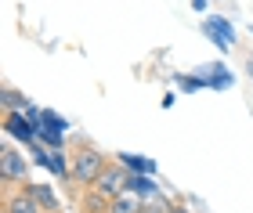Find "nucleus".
Returning <instances> with one entry per match:
<instances>
[{
	"instance_id": "1",
	"label": "nucleus",
	"mask_w": 253,
	"mask_h": 213,
	"mask_svg": "<svg viewBox=\"0 0 253 213\" xmlns=\"http://www.w3.org/2000/svg\"><path fill=\"white\" fill-rule=\"evenodd\" d=\"M109 166L105 152L94 148L90 141H80V148L73 152V184H84V188H94V181L101 177V170Z\"/></svg>"
},
{
	"instance_id": "2",
	"label": "nucleus",
	"mask_w": 253,
	"mask_h": 213,
	"mask_svg": "<svg viewBox=\"0 0 253 213\" xmlns=\"http://www.w3.org/2000/svg\"><path fill=\"white\" fill-rule=\"evenodd\" d=\"M0 184L11 188V184H29V163L15 144H4L0 148Z\"/></svg>"
},
{
	"instance_id": "3",
	"label": "nucleus",
	"mask_w": 253,
	"mask_h": 213,
	"mask_svg": "<svg viewBox=\"0 0 253 213\" xmlns=\"http://www.w3.org/2000/svg\"><path fill=\"white\" fill-rule=\"evenodd\" d=\"M4 134L29 148L33 141H40V119H33L29 112H4Z\"/></svg>"
},
{
	"instance_id": "4",
	"label": "nucleus",
	"mask_w": 253,
	"mask_h": 213,
	"mask_svg": "<svg viewBox=\"0 0 253 213\" xmlns=\"http://www.w3.org/2000/svg\"><path fill=\"white\" fill-rule=\"evenodd\" d=\"M203 33L210 36V43L217 51H232V43H235V29H232V22L221 18V15H210V18H203Z\"/></svg>"
},
{
	"instance_id": "5",
	"label": "nucleus",
	"mask_w": 253,
	"mask_h": 213,
	"mask_svg": "<svg viewBox=\"0 0 253 213\" xmlns=\"http://www.w3.org/2000/svg\"><path fill=\"white\" fill-rule=\"evenodd\" d=\"M195 76H199V83L210 87V91H228V87L235 83V76L228 72V65H221V62H206V65H199V69H195Z\"/></svg>"
},
{
	"instance_id": "6",
	"label": "nucleus",
	"mask_w": 253,
	"mask_h": 213,
	"mask_svg": "<svg viewBox=\"0 0 253 213\" xmlns=\"http://www.w3.org/2000/svg\"><path fill=\"white\" fill-rule=\"evenodd\" d=\"M4 213H43V206L26 192V188H22L18 195H11V188H4Z\"/></svg>"
},
{
	"instance_id": "7",
	"label": "nucleus",
	"mask_w": 253,
	"mask_h": 213,
	"mask_svg": "<svg viewBox=\"0 0 253 213\" xmlns=\"http://www.w3.org/2000/svg\"><path fill=\"white\" fill-rule=\"evenodd\" d=\"M126 192H134V195H141V199L156 195V192H159L156 174H134V170H130V177H126Z\"/></svg>"
},
{
	"instance_id": "8",
	"label": "nucleus",
	"mask_w": 253,
	"mask_h": 213,
	"mask_svg": "<svg viewBox=\"0 0 253 213\" xmlns=\"http://www.w3.org/2000/svg\"><path fill=\"white\" fill-rule=\"evenodd\" d=\"M26 192L37 199V203L43 206V210H51V213H58L62 210V203H58V195H54V188H47V184H37V181H29V184H22Z\"/></svg>"
},
{
	"instance_id": "9",
	"label": "nucleus",
	"mask_w": 253,
	"mask_h": 213,
	"mask_svg": "<svg viewBox=\"0 0 253 213\" xmlns=\"http://www.w3.org/2000/svg\"><path fill=\"white\" fill-rule=\"evenodd\" d=\"M116 163H123L126 170H134V174H156V159H148V155H134V152H116Z\"/></svg>"
},
{
	"instance_id": "10",
	"label": "nucleus",
	"mask_w": 253,
	"mask_h": 213,
	"mask_svg": "<svg viewBox=\"0 0 253 213\" xmlns=\"http://www.w3.org/2000/svg\"><path fill=\"white\" fill-rule=\"evenodd\" d=\"M0 105H4V112H29V98L15 91V87H4V94H0Z\"/></svg>"
},
{
	"instance_id": "11",
	"label": "nucleus",
	"mask_w": 253,
	"mask_h": 213,
	"mask_svg": "<svg viewBox=\"0 0 253 213\" xmlns=\"http://www.w3.org/2000/svg\"><path fill=\"white\" fill-rule=\"evenodd\" d=\"M112 213H141V195L134 192H123L112 199Z\"/></svg>"
},
{
	"instance_id": "12",
	"label": "nucleus",
	"mask_w": 253,
	"mask_h": 213,
	"mask_svg": "<svg viewBox=\"0 0 253 213\" xmlns=\"http://www.w3.org/2000/svg\"><path fill=\"white\" fill-rule=\"evenodd\" d=\"M40 127H51V130H69V119L62 116V112H54V108H43V116H40Z\"/></svg>"
},
{
	"instance_id": "13",
	"label": "nucleus",
	"mask_w": 253,
	"mask_h": 213,
	"mask_svg": "<svg viewBox=\"0 0 253 213\" xmlns=\"http://www.w3.org/2000/svg\"><path fill=\"white\" fill-rule=\"evenodd\" d=\"M174 80H177V87H181L185 94H195V91H203L199 76H174Z\"/></svg>"
},
{
	"instance_id": "14",
	"label": "nucleus",
	"mask_w": 253,
	"mask_h": 213,
	"mask_svg": "<svg viewBox=\"0 0 253 213\" xmlns=\"http://www.w3.org/2000/svg\"><path fill=\"white\" fill-rule=\"evenodd\" d=\"M174 102H177V94H174V91L163 94V108H174Z\"/></svg>"
},
{
	"instance_id": "15",
	"label": "nucleus",
	"mask_w": 253,
	"mask_h": 213,
	"mask_svg": "<svg viewBox=\"0 0 253 213\" xmlns=\"http://www.w3.org/2000/svg\"><path fill=\"white\" fill-rule=\"evenodd\" d=\"M192 7L195 11H206V0H192Z\"/></svg>"
},
{
	"instance_id": "16",
	"label": "nucleus",
	"mask_w": 253,
	"mask_h": 213,
	"mask_svg": "<svg viewBox=\"0 0 253 213\" xmlns=\"http://www.w3.org/2000/svg\"><path fill=\"white\" fill-rule=\"evenodd\" d=\"M246 76H253V54L246 58Z\"/></svg>"
},
{
	"instance_id": "17",
	"label": "nucleus",
	"mask_w": 253,
	"mask_h": 213,
	"mask_svg": "<svg viewBox=\"0 0 253 213\" xmlns=\"http://www.w3.org/2000/svg\"><path fill=\"white\" fill-rule=\"evenodd\" d=\"M170 213H188V206H174V210H170Z\"/></svg>"
},
{
	"instance_id": "18",
	"label": "nucleus",
	"mask_w": 253,
	"mask_h": 213,
	"mask_svg": "<svg viewBox=\"0 0 253 213\" xmlns=\"http://www.w3.org/2000/svg\"><path fill=\"white\" fill-rule=\"evenodd\" d=\"M250 33H253V26H250Z\"/></svg>"
},
{
	"instance_id": "19",
	"label": "nucleus",
	"mask_w": 253,
	"mask_h": 213,
	"mask_svg": "<svg viewBox=\"0 0 253 213\" xmlns=\"http://www.w3.org/2000/svg\"><path fill=\"white\" fill-rule=\"evenodd\" d=\"M141 213H145V210H141Z\"/></svg>"
}]
</instances>
